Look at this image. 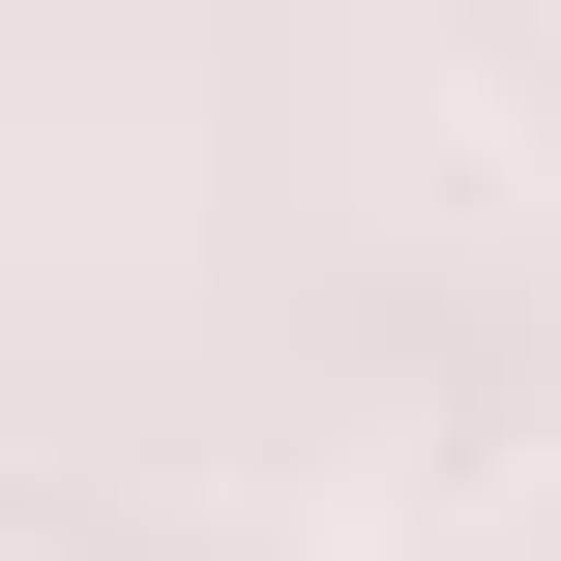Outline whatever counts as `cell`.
Here are the masks:
<instances>
[{
    "label": "cell",
    "instance_id": "1",
    "mask_svg": "<svg viewBox=\"0 0 561 561\" xmlns=\"http://www.w3.org/2000/svg\"><path fill=\"white\" fill-rule=\"evenodd\" d=\"M385 561H533V533H385Z\"/></svg>",
    "mask_w": 561,
    "mask_h": 561
}]
</instances>
